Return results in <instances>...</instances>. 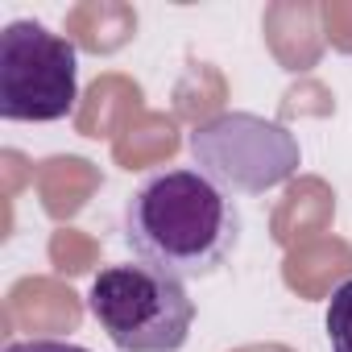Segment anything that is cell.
Listing matches in <instances>:
<instances>
[{
  "instance_id": "1",
  "label": "cell",
  "mask_w": 352,
  "mask_h": 352,
  "mask_svg": "<svg viewBox=\"0 0 352 352\" xmlns=\"http://www.w3.org/2000/svg\"><path fill=\"white\" fill-rule=\"evenodd\" d=\"M124 241L162 274L212 278L241 245V212L199 170H157L124 204Z\"/></svg>"
},
{
  "instance_id": "2",
  "label": "cell",
  "mask_w": 352,
  "mask_h": 352,
  "mask_svg": "<svg viewBox=\"0 0 352 352\" xmlns=\"http://www.w3.org/2000/svg\"><path fill=\"white\" fill-rule=\"evenodd\" d=\"M87 311L120 352H179L195 323L183 278L145 261L100 270L87 290Z\"/></svg>"
},
{
  "instance_id": "3",
  "label": "cell",
  "mask_w": 352,
  "mask_h": 352,
  "mask_svg": "<svg viewBox=\"0 0 352 352\" xmlns=\"http://www.w3.org/2000/svg\"><path fill=\"white\" fill-rule=\"evenodd\" d=\"M79 100V50L42 21L0 30V116L21 124L63 120Z\"/></svg>"
},
{
  "instance_id": "4",
  "label": "cell",
  "mask_w": 352,
  "mask_h": 352,
  "mask_svg": "<svg viewBox=\"0 0 352 352\" xmlns=\"http://www.w3.org/2000/svg\"><path fill=\"white\" fill-rule=\"evenodd\" d=\"M191 153L199 174L220 191L265 195L298 170V141L286 124L253 112H220L191 129Z\"/></svg>"
},
{
  "instance_id": "5",
  "label": "cell",
  "mask_w": 352,
  "mask_h": 352,
  "mask_svg": "<svg viewBox=\"0 0 352 352\" xmlns=\"http://www.w3.org/2000/svg\"><path fill=\"white\" fill-rule=\"evenodd\" d=\"M323 323H327L331 352H352V278L331 290V302H327V319Z\"/></svg>"
},
{
  "instance_id": "6",
  "label": "cell",
  "mask_w": 352,
  "mask_h": 352,
  "mask_svg": "<svg viewBox=\"0 0 352 352\" xmlns=\"http://www.w3.org/2000/svg\"><path fill=\"white\" fill-rule=\"evenodd\" d=\"M5 352H91V348L71 344V340H17V344H9Z\"/></svg>"
}]
</instances>
